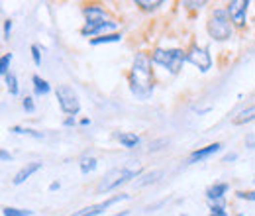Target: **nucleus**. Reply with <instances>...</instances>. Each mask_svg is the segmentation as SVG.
<instances>
[{"label": "nucleus", "instance_id": "1", "mask_svg": "<svg viewBox=\"0 0 255 216\" xmlns=\"http://www.w3.org/2000/svg\"><path fill=\"white\" fill-rule=\"evenodd\" d=\"M130 88L142 100L151 96L153 86H151V57L149 55H146V53L136 55L134 69L130 75Z\"/></svg>", "mask_w": 255, "mask_h": 216}, {"label": "nucleus", "instance_id": "2", "mask_svg": "<svg viewBox=\"0 0 255 216\" xmlns=\"http://www.w3.org/2000/svg\"><path fill=\"white\" fill-rule=\"evenodd\" d=\"M140 171H142L140 165H126V167H120V169H112V171L98 183L96 191H98V193H108V191H112V189H116V187L128 183L130 179H136V177L140 175Z\"/></svg>", "mask_w": 255, "mask_h": 216}, {"label": "nucleus", "instance_id": "3", "mask_svg": "<svg viewBox=\"0 0 255 216\" xmlns=\"http://www.w3.org/2000/svg\"><path fill=\"white\" fill-rule=\"evenodd\" d=\"M230 14L228 10L224 8H216L210 16V22H208V34L216 40V42H224V40H230L232 36V24H230Z\"/></svg>", "mask_w": 255, "mask_h": 216}, {"label": "nucleus", "instance_id": "4", "mask_svg": "<svg viewBox=\"0 0 255 216\" xmlns=\"http://www.w3.org/2000/svg\"><path fill=\"white\" fill-rule=\"evenodd\" d=\"M185 59H187V55H185L183 49H167V51H165V49H155L153 55H151V61H153V63H159L161 67L169 69L173 75L181 71Z\"/></svg>", "mask_w": 255, "mask_h": 216}, {"label": "nucleus", "instance_id": "5", "mask_svg": "<svg viewBox=\"0 0 255 216\" xmlns=\"http://www.w3.org/2000/svg\"><path fill=\"white\" fill-rule=\"evenodd\" d=\"M57 100H59V106H61V110L65 112V114H71V116H75L79 110H81V100H79V94L71 88V86H67V85H61L59 88H57Z\"/></svg>", "mask_w": 255, "mask_h": 216}, {"label": "nucleus", "instance_id": "6", "mask_svg": "<svg viewBox=\"0 0 255 216\" xmlns=\"http://www.w3.org/2000/svg\"><path fill=\"white\" fill-rule=\"evenodd\" d=\"M187 61H191L194 67H198L200 71H208L212 67V57L210 53L204 49V47H198V45H192L191 51L187 53Z\"/></svg>", "mask_w": 255, "mask_h": 216}, {"label": "nucleus", "instance_id": "7", "mask_svg": "<svg viewBox=\"0 0 255 216\" xmlns=\"http://www.w3.org/2000/svg\"><path fill=\"white\" fill-rule=\"evenodd\" d=\"M126 198H128V194H116V196H112V198H108V200H104V202L85 206V208L77 210V212H75V214H71V216H98V214H100V212H104L108 206L116 204L118 200H126Z\"/></svg>", "mask_w": 255, "mask_h": 216}, {"label": "nucleus", "instance_id": "8", "mask_svg": "<svg viewBox=\"0 0 255 216\" xmlns=\"http://www.w3.org/2000/svg\"><path fill=\"white\" fill-rule=\"evenodd\" d=\"M247 6H249L247 0H232V2L228 4V14H230V18H232V22L235 26H243L245 24Z\"/></svg>", "mask_w": 255, "mask_h": 216}, {"label": "nucleus", "instance_id": "9", "mask_svg": "<svg viewBox=\"0 0 255 216\" xmlns=\"http://www.w3.org/2000/svg\"><path fill=\"white\" fill-rule=\"evenodd\" d=\"M40 169H42V163H40V161H32V163H28L26 167H22V169L14 175L12 183H14V185H22L26 179H30V177H32L36 171H40Z\"/></svg>", "mask_w": 255, "mask_h": 216}, {"label": "nucleus", "instance_id": "10", "mask_svg": "<svg viewBox=\"0 0 255 216\" xmlns=\"http://www.w3.org/2000/svg\"><path fill=\"white\" fill-rule=\"evenodd\" d=\"M222 148V144H210V146H206V148H202V150H196V151H192L191 153V163H194V161H200V159H206V157H210L212 153H216L218 150Z\"/></svg>", "mask_w": 255, "mask_h": 216}, {"label": "nucleus", "instance_id": "11", "mask_svg": "<svg viewBox=\"0 0 255 216\" xmlns=\"http://www.w3.org/2000/svg\"><path fill=\"white\" fill-rule=\"evenodd\" d=\"M251 120H255V104H249L247 108H243L241 112H237L235 114V118H234V124H245V122H251Z\"/></svg>", "mask_w": 255, "mask_h": 216}, {"label": "nucleus", "instance_id": "12", "mask_svg": "<svg viewBox=\"0 0 255 216\" xmlns=\"http://www.w3.org/2000/svg\"><path fill=\"white\" fill-rule=\"evenodd\" d=\"M83 12L86 16V22H104L106 18V12L100 6H86Z\"/></svg>", "mask_w": 255, "mask_h": 216}, {"label": "nucleus", "instance_id": "13", "mask_svg": "<svg viewBox=\"0 0 255 216\" xmlns=\"http://www.w3.org/2000/svg\"><path fill=\"white\" fill-rule=\"evenodd\" d=\"M118 140H120V144H122L124 148H136V146L140 144V138H138L136 134H130V132L118 134Z\"/></svg>", "mask_w": 255, "mask_h": 216}, {"label": "nucleus", "instance_id": "14", "mask_svg": "<svg viewBox=\"0 0 255 216\" xmlns=\"http://www.w3.org/2000/svg\"><path fill=\"white\" fill-rule=\"evenodd\" d=\"M32 81H34V88H36V94H47L49 90H51V86H49V83L45 81V79H42L40 75H34L32 77Z\"/></svg>", "mask_w": 255, "mask_h": 216}, {"label": "nucleus", "instance_id": "15", "mask_svg": "<svg viewBox=\"0 0 255 216\" xmlns=\"http://www.w3.org/2000/svg\"><path fill=\"white\" fill-rule=\"evenodd\" d=\"M226 191H228V185H226V183H216L214 187L208 189V198L218 200V198H222V196L226 194Z\"/></svg>", "mask_w": 255, "mask_h": 216}, {"label": "nucleus", "instance_id": "16", "mask_svg": "<svg viewBox=\"0 0 255 216\" xmlns=\"http://www.w3.org/2000/svg\"><path fill=\"white\" fill-rule=\"evenodd\" d=\"M122 36L120 34H104L102 38H92L90 43L92 45H100V43H112V42H120Z\"/></svg>", "mask_w": 255, "mask_h": 216}, {"label": "nucleus", "instance_id": "17", "mask_svg": "<svg viewBox=\"0 0 255 216\" xmlns=\"http://www.w3.org/2000/svg\"><path fill=\"white\" fill-rule=\"evenodd\" d=\"M6 86H8L10 94H14V96L18 94V90H20V88H18V79H16V75H14V73H8V75H6Z\"/></svg>", "mask_w": 255, "mask_h": 216}, {"label": "nucleus", "instance_id": "18", "mask_svg": "<svg viewBox=\"0 0 255 216\" xmlns=\"http://www.w3.org/2000/svg\"><path fill=\"white\" fill-rule=\"evenodd\" d=\"M96 163H98V161H96L94 157H85V159L81 161V171L86 175V173H90V171L96 169Z\"/></svg>", "mask_w": 255, "mask_h": 216}, {"label": "nucleus", "instance_id": "19", "mask_svg": "<svg viewBox=\"0 0 255 216\" xmlns=\"http://www.w3.org/2000/svg\"><path fill=\"white\" fill-rule=\"evenodd\" d=\"M161 177V171H151V173H148V175H144L136 185L138 187H144V185H149V183H153V181H157Z\"/></svg>", "mask_w": 255, "mask_h": 216}, {"label": "nucleus", "instance_id": "20", "mask_svg": "<svg viewBox=\"0 0 255 216\" xmlns=\"http://www.w3.org/2000/svg\"><path fill=\"white\" fill-rule=\"evenodd\" d=\"M32 210H22V208H12V206H6L4 208V216H30Z\"/></svg>", "mask_w": 255, "mask_h": 216}, {"label": "nucleus", "instance_id": "21", "mask_svg": "<svg viewBox=\"0 0 255 216\" xmlns=\"http://www.w3.org/2000/svg\"><path fill=\"white\" fill-rule=\"evenodd\" d=\"M10 132H14V134H28V136H34V138H43L42 132H36V130H30V128H20V126H14Z\"/></svg>", "mask_w": 255, "mask_h": 216}, {"label": "nucleus", "instance_id": "22", "mask_svg": "<svg viewBox=\"0 0 255 216\" xmlns=\"http://www.w3.org/2000/svg\"><path fill=\"white\" fill-rule=\"evenodd\" d=\"M10 61H12V53H4V55H2V61H0V73H2L4 77L8 75V65H10Z\"/></svg>", "mask_w": 255, "mask_h": 216}, {"label": "nucleus", "instance_id": "23", "mask_svg": "<svg viewBox=\"0 0 255 216\" xmlns=\"http://www.w3.org/2000/svg\"><path fill=\"white\" fill-rule=\"evenodd\" d=\"M138 6H142L144 10H153V8H157V6H161L163 2H148V0H138L136 2Z\"/></svg>", "mask_w": 255, "mask_h": 216}, {"label": "nucleus", "instance_id": "24", "mask_svg": "<svg viewBox=\"0 0 255 216\" xmlns=\"http://www.w3.org/2000/svg\"><path fill=\"white\" fill-rule=\"evenodd\" d=\"M22 104H24V110H26V112H34V110H36V104H34V98H30V96H26Z\"/></svg>", "mask_w": 255, "mask_h": 216}, {"label": "nucleus", "instance_id": "25", "mask_svg": "<svg viewBox=\"0 0 255 216\" xmlns=\"http://www.w3.org/2000/svg\"><path fill=\"white\" fill-rule=\"evenodd\" d=\"M32 57H34V63L40 67L42 65V55H40V47L38 45H32Z\"/></svg>", "mask_w": 255, "mask_h": 216}, {"label": "nucleus", "instance_id": "26", "mask_svg": "<svg viewBox=\"0 0 255 216\" xmlns=\"http://www.w3.org/2000/svg\"><path fill=\"white\" fill-rule=\"evenodd\" d=\"M237 196H239V198H245V200H255V191H239Z\"/></svg>", "mask_w": 255, "mask_h": 216}, {"label": "nucleus", "instance_id": "27", "mask_svg": "<svg viewBox=\"0 0 255 216\" xmlns=\"http://www.w3.org/2000/svg\"><path fill=\"white\" fill-rule=\"evenodd\" d=\"M245 148L255 150V134H247L245 136Z\"/></svg>", "mask_w": 255, "mask_h": 216}, {"label": "nucleus", "instance_id": "28", "mask_svg": "<svg viewBox=\"0 0 255 216\" xmlns=\"http://www.w3.org/2000/svg\"><path fill=\"white\" fill-rule=\"evenodd\" d=\"M210 216H228V214H226L224 206H214L212 212H210Z\"/></svg>", "mask_w": 255, "mask_h": 216}, {"label": "nucleus", "instance_id": "29", "mask_svg": "<svg viewBox=\"0 0 255 216\" xmlns=\"http://www.w3.org/2000/svg\"><path fill=\"white\" fill-rule=\"evenodd\" d=\"M10 32H12V22H10V20H4V40L10 38Z\"/></svg>", "mask_w": 255, "mask_h": 216}, {"label": "nucleus", "instance_id": "30", "mask_svg": "<svg viewBox=\"0 0 255 216\" xmlns=\"http://www.w3.org/2000/svg\"><path fill=\"white\" fill-rule=\"evenodd\" d=\"M185 6H189V8H200V6H204V2H185Z\"/></svg>", "mask_w": 255, "mask_h": 216}, {"label": "nucleus", "instance_id": "31", "mask_svg": "<svg viewBox=\"0 0 255 216\" xmlns=\"http://www.w3.org/2000/svg\"><path fill=\"white\" fill-rule=\"evenodd\" d=\"M234 159H237V155H235V153H228V155H224V163L234 161Z\"/></svg>", "mask_w": 255, "mask_h": 216}, {"label": "nucleus", "instance_id": "32", "mask_svg": "<svg viewBox=\"0 0 255 216\" xmlns=\"http://www.w3.org/2000/svg\"><path fill=\"white\" fill-rule=\"evenodd\" d=\"M0 157H2V161H8V159H10V153L2 150V153H0Z\"/></svg>", "mask_w": 255, "mask_h": 216}, {"label": "nucleus", "instance_id": "33", "mask_svg": "<svg viewBox=\"0 0 255 216\" xmlns=\"http://www.w3.org/2000/svg\"><path fill=\"white\" fill-rule=\"evenodd\" d=\"M73 124H75V118H73V116H69V118L65 120V126H73Z\"/></svg>", "mask_w": 255, "mask_h": 216}, {"label": "nucleus", "instance_id": "34", "mask_svg": "<svg viewBox=\"0 0 255 216\" xmlns=\"http://www.w3.org/2000/svg\"><path fill=\"white\" fill-rule=\"evenodd\" d=\"M49 189H51V191H57V189H59V183H51Z\"/></svg>", "mask_w": 255, "mask_h": 216}]
</instances>
